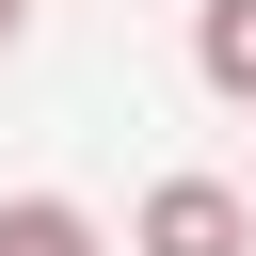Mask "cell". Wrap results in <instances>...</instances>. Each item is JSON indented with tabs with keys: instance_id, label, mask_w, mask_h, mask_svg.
Masks as SVG:
<instances>
[{
	"instance_id": "6da1fadb",
	"label": "cell",
	"mask_w": 256,
	"mask_h": 256,
	"mask_svg": "<svg viewBox=\"0 0 256 256\" xmlns=\"http://www.w3.org/2000/svg\"><path fill=\"white\" fill-rule=\"evenodd\" d=\"M128 256H256V192H224V176H160V192L128 208Z\"/></svg>"
},
{
	"instance_id": "7a4b0ae2",
	"label": "cell",
	"mask_w": 256,
	"mask_h": 256,
	"mask_svg": "<svg viewBox=\"0 0 256 256\" xmlns=\"http://www.w3.org/2000/svg\"><path fill=\"white\" fill-rule=\"evenodd\" d=\"M192 80L224 112H256V0H192Z\"/></svg>"
},
{
	"instance_id": "3957f363",
	"label": "cell",
	"mask_w": 256,
	"mask_h": 256,
	"mask_svg": "<svg viewBox=\"0 0 256 256\" xmlns=\"http://www.w3.org/2000/svg\"><path fill=\"white\" fill-rule=\"evenodd\" d=\"M0 256H112L80 192H0Z\"/></svg>"
},
{
	"instance_id": "277c9868",
	"label": "cell",
	"mask_w": 256,
	"mask_h": 256,
	"mask_svg": "<svg viewBox=\"0 0 256 256\" xmlns=\"http://www.w3.org/2000/svg\"><path fill=\"white\" fill-rule=\"evenodd\" d=\"M16 32H32V0H0V64H16Z\"/></svg>"
}]
</instances>
